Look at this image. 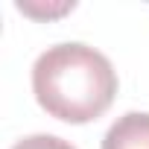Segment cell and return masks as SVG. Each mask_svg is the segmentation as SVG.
Returning <instances> with one entry per match:
<instances>
[{
  "instance_id": "3",
  "label": "cell",
  "mask_w": 149,
  "mask_h": 149,
  "mask_svg": "<svg viewBox=\"0 0 149 149\" xmlns=\"http://www.w3.org/2000/svg\"><path fill=\"white\" fill-rule=\"evenodd\" d=\"M12 149H76V146L56 134H29V137H21Z\"/></svg>"
},
{
  "instance_id": "2",
  "label": "cell",
  "mask_w": 149,
  "mask_h": 149,
  "mask_svg": "<svg viewBox=\"0 0 149 149\" xmlns=\"http://www.w3.org/2000/svg\"><path fill=\"white\" fill-rule=\"evenodd\" d=\"M102 149H149V111H126L111 123Z\"/></svg>"
},
{
  "instance_id": "1",
  "label": "cell",
  "mask_w": 149,
  "mask_h": 149,
  "mask_svg": "<svg viewBox=\"0 0 149 149\" xmlns=\"http://www.w3.org/2000/svg\"><path fill=\"white\" fill-rule=\"evenodd\" d=\"M32 94L56 120L91 123L117 97V70L108 56L88 44H53L32 64Z\"/></svg>"
}]
</instances>
